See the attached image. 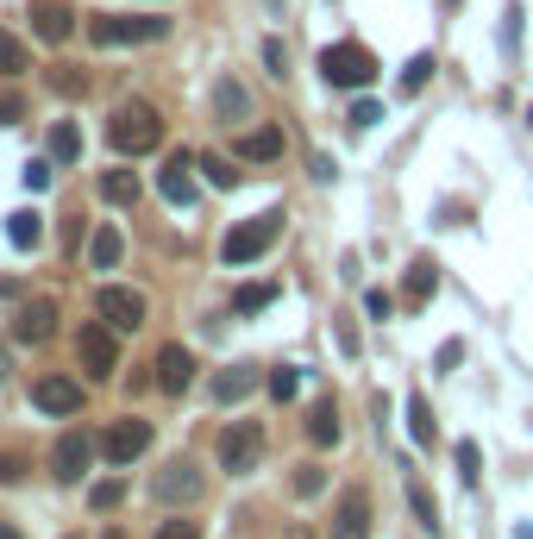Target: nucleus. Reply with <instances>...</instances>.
I'll list each match as a JSON object with an SVG mask.
<instances>
[{
    "label": "nucleus",
    "instance_id": "nucleus-7",
    "mask_svg": "<svg viewBox=\"0 0 533 539\" xmlns=\"http://www.w3.org/2000/svg\"><path fill=\"white\" fill-rule=\"evenodd\" d=\"M95 314L113 326V333H138V326H145V295H138V289H101Z\"/></svg>",
    "mask_w": 533,
    "mask_h": 539
},
{
    "label": "nucleus",
    "instance_id": "nucleus-9",
    "mask_svg": "<svg viewBox=\"0 0 533 539\" xmlns=\"http://www.w3.org/2000/svg\"><path fill=\"white\" fill-rule=\"evenodd\" d=\"M145 445H151V420H113L107 439H101V452H107V464H132Z\"/></svg>",
    "mask_w": 533,
    "mask_h": 539
},
{
    "label": "nucleus",
    "instance_id": "nucleus-6",
    "mask_svg": "<svg viewBox=\"0 0 533 539\" xmlns=\"http://www.w3.org/2000/svg\"><path fill=\"white\" fill-rule=\"evenodd\" d=\"M76 358L88 377H113L120 370V345H113V326L107 320H88L82 333H76Z\"/></svg>",
    "mask_w": 533,
    "mask_h": 539
},
{
    "label": "nucleus",
    "instance_id": "nucleus-37",
    "mask_svg": "<svg viewBox=\"0 0 533 539\" xmlns=\"http://www.w3.org/2000/svg\"><path fill=\"white\" fill-rule=\"evenodd\" d=\"M364 308H370V320H389V314H396V295H389V289H370Z\"/></svg>",
    "mask_w": 533,
    "mask_h": 539
},
{
    "label": "nucleus",
    "instance_id": "nucleus-41",
    "mask_svg": "<svg viewBox=\"0 0 533 539\" xmlns=\"http://www.w3.org/2000/svg\"><path fill=\"white\" fill-rule=\"evenodd\" d=\"M26 477V458H13V452H0V483H19Z\"/></svg>",
    "mask_w": 533,
    "mask_h": 539
},
{
    "label": "nucleus",
    "instance_id": "nucleus-20",
    "mask_svg": "<svg viewBox=\"0 0 533 539\" xmlns=\"http://www.w3.org/2000/svg\"><path fill=\"white\" fill-rule=\"evenodd\" d=\"M433 283H439L433 264H427V257H414V264H408V283H402V301H408V308H421V301L433 295Z\"/></svg>",
    "mask_w": 533,
    "mask_h": 539
},
{
    "label": "nucleus",
    "instance_id": "nucleus-8",
    "mask_svg": "<svg viewBox=\"0 0 533 539\" xmlns=\"http://www.w3.org/2000/svg\"><path fill=\"white\" fill-rule=\"evenodd\" d=\"M151 496L164 502V508H176V502H195L201 496V471L189 458H170L164 471H157V483H151Z\"/></svg>",
    "mask_w": 533,
    "mask_h": 539
},
{
    "label": "nucleus",
    "instance_id": "nucleus-49",
    "mask_svg": "<svg viewBox=\"0 0 533 539\" xmlns=\"http://www.w3.org/2000/svg\"><path fill=\"white\" fill-rule=\"evenodd\" d=\"M0 370H7V351H0Z\"/></svg>",
    "mask_w": 533,
    "mask_h": 539
},
{
    "label": "nucleus",
    "instance_id": "nucleus-17",
    "mask_svg": "<svg viewBox=\"0 0 533 539\" xmlns=\"http://www.w3.org/2000/svg\"><path fill=\"white\" fill-rule=\"evenodd\" d=\"M233 151H239V157H251V163H270V157H283V132H276V126L239 132V138H233Z\"/></svg>",
    "mask_w": 533,
    "mask_h": 539
},
{
    "label": "nucleus",
    "instance_id": "nucleus-48",
    "mask_svg": "<svg viewBox=\"0 0 533 539\" xmlns=\"http://www.w3.org/2000/svg\"><path fill=\"white\" fill-rule=\"evenodd\" d=\"M527 132H533V107H527Z\"/></svg>",
    "mask_w": 533,
    "mask_h": 539
},
{
    "label": "nucleus",
    "instance_id": "nucleus-36",
    "mask_svg": "<svg viewBox=\"0 0 533 539\" xmlns=\"http://www.w3.org/2000/svg\"><path fill=\"white\" fill-rule=\"evenodd\" d=\"M477 439H458V477H465V483H477Z\"/></svg>",
    "mask_w": 533,
    "mask_h": 539
},
{
    "label": "nucleus",
    "instance_id": "nucleus-15",
    "mask_svg": "<svg viewBox=\"0 0 533 539\" xmlns=\"http://www.w3.org/2000/svg\"><path fill=\"white\" fill-rule=\"evenodd\" d=\"M189 383H195V351L164 345V351H157V389H164V395H182Z\"/></svg>",
    "mask_w": 533,
    "mask_h": 539
},
{
    "label": "nucleus",
    "instance_id": "nucleus-2",
    "mask_svg": "<svg viewBox=\"0 0 533 539\" xmlns=\"http://www.w3.org/2000/svg\"><path fill=\"white\" fill-rule=\"evenodd\" d=\"M276 232H283V214H276V207H270V214H251V220H239V226L220 239V257H226L233 270H245V264H258V257L276 245Z\"/></svg>",
    "mask_w": 533,
    "mask_h": 539
},
{
    "label": "nucleus",
    "instance_id": "nucleus-44",
    "mask_svg": "<svg viewBox=\"0 0 533 539\" xmlns=\"http://www.w3.org/2000/svg\"><path fill=\"white\" fill-rule=\"evenodd\" d=\"M458 358H465V345H458V339H446V345H439V370H452Z\"/></svg>",
    "mask_w": 533,
    "mask_h": 539
},
{
    "label": "nucleus",
    "instance_id": "nucleus-4",
    "mask_svg": "<svg viewBox=\"0 0 533 539\" xmlns=\"http://www.w3.org/2000/svg\"><path fill=\"white\" fill-rule=\"evenodd\" d=\"M170 32V19H151V13H95L88 19V38L95 44H151V38H164Z\"/></svg>",
    "mask_w": 533,
    "mask_h": 539
},
{
    "label": "nucleus",
    "instance_id": "nucleus-43",
    "mask_svg": "<svg viewBox=\"0 0 533 539\" xmlns=\"http://www.w3.org/2000/svg\"><path fill=\"white\" fill-rule=\"evenodd\" d=\"M377 120H383L377 101H358V107H352V126H377Z\"/></svg>",
    "mask_w": 533,
    "mask_h": 539
},
{
    "label": "nucleus",
    "instance_id": "nucleus-39",
    "mask_svg": "<svg viewBox=\"0 0 533 539\" xmlns=\"http://www.w3.org/2000/svg\"><path fill=\"white\" fill-rule=\"evenodd\" d=\"M408 502H414V514H421V527H439V514H433V502H427L421 483H408Z\"/></svg>",
    "mask_w": 533,
    "mask_h": 539
},
{
    "label": "nucleus",
    "instance_id": "nucleus-32",
    "mask_svg": "<svg viewBox=\"0 0 533 539\" xmlns=\"http://www.w3.org/2000/svg\"><path fill=\"white\" fill-rule=\"evenodd\" d=\"M51 88H57V95H82V88H88V76H76L69 63H57V69H51Z\"/></svg>",
    "mask_w": 533,
    "mask_h": 539
},
{
    "label": "nucleus",
    "instance_id": "nucleus-27",
    "mask_svg": "<svg viewBox=\"0 0 533 539\" xmlns=\"http://www.w3.org/2000/svg\"><path fill=\"white\" fill-rule=\"evenodd\" d=\"M408 433H414V445H433V408H427V395H414V402H408Z\"/></svg>",
    "mask_w": 533,
    "mask_h": 539
},
{
    "label": "nucleus",
    "instance_id": "nucleus-26",
    "mask_svg": "<svg viewBox=\"0 0 533 539\" xmlns=\"http://www.w3.org/2000/svg\"><path fill=\"white\" fill-rule=\"evenodd\" d=\"M251 389H258V377H251V370H226V377L214 383V395H220V402H245Z\"/></svg>",
    "mask_w": 533,
    "mask_h": 539
},
{
    "label": "nucleus",
    "instance_id": "nucleus-35",
    "mask_svg": "<svg viewBox=\"0 0 533 539\" xmlns=\"http://www.w3.org/2000/svg\"><path fill=\"white\" fill-rule=\"evenodd\" d=\"M157 539H201V521H189V514H176V521L157 527Z\"/></svg>",
    "mask_w": 533,
    "mask_h": 539
},
{
    "label": "nucleus",
    "instance_id": "nucleus-5",
    "mask_svg": "<svg viewBox=\"0 0 533 539\" xmlns=\"http://www.w3.org/2000/svg\"><path fill=\"white\" fill-rule=\"evenodd\" d=\"M258 458H264V427L258 420H233V427L220 433V464L233 477H245V471H258Z\"/></svg>",
    "mask_w": 533,
    "mask_h": 539
},
{
    "label": "nucleus",
    "instance_id": "nucleus-31",
    "mask_svg": "<svg viewBox=\"0 0 533 539\" xmlns=\"http://www.w3.org/2000/svg\"><path fill=\"white\" fill-rule=\"evenodd\" d=\"M427 76H433V57H414V63L402 69V95H421V88H427Z\"/></svg>",
    "mask_w": 533,
    "mask_h": 539
},
{
    "label": "nucleus",
    "instance_id": "nucleus-40",
    "mask_svg": "<svg viewBox=\"0 0 533 539\" xmlns=\"http://www.w3.org/2000/svg\"><path fill=\"white\" fill-rule=\"evenodd\" d=\"M26 189H32V195H38V189H51V163H44V157L26 163Z\"/></svg>",
    "mask_w": 533,
    "mask_h": 539
},
{
    "label": "nucleus",
    "instance_id": "nucleus-23",
    "mask_svg": "<svg viewBox=\"0 0 533 539\" xmlns=\"http://www.w3.org/2000/svg\"><path fill=\"white\" fill-rule=\"evenodd\" d=\"M308 439H314V445H333V439H339V408H333V402H314V414H308Z\"/></svg>",
    "mask_w": 533,
    "mask_h": 539
},
{
    "label": "nucleus",
    "instance_id": "nucleus-3",
    "mask_svg": "<svg viewBox=\"0 0 533 539\" xmlns=\"http://www.w3.org/2000/svg\"><path fill=\"white\" fill-rule=\"evenodd\" d=\"M320 76H327V88H370L377 82V57L345 38V44H327V51H320Z\"/></svg>",
    "mask_w": 533,
    "mask_h": 539
},
{
    "label": "nucleus",
    "instance_id": "nucleus-14",
    "mask_svg": "<svg viewBox=\"0 0 533 539\" xmlns=\"http://www.w3.org/2000/svg\"><path fill=\"white\" fill-rule=\"evenodd\" d=\"M333 539H370V496H364V489H345V496H339Z\"/></svg>",
    "mask_w": 533,
    "mask_h": 539
},
{
    "label": "nucleus",
    "instance_id": "nucleus-42",
    "mask_svg": "<svg viewBox=\"0 0 533 539\" xmlns=\"http://www.w3.org/2000/svg\"><path fill=\"white\" fill-rule=\"evenodd\" d=\"M13 120H26V101H19V95H0V126H13Z\"/></svg>",
    "mask_w": 533,
    "mask_h": 539
},
{
    "label": "nucleus",
    "instance_id": "nucleus-38",
    "mask_svg": "<svg viewBox=\"0 0 533 539\" xmlns=\"http://www.w3.org/2000/svg\"><path fill=\"white\" fill-rule=\"evenodd\" d=\"M264 63H270V76H289V51H283V38H264Z\"/></svg>",
    "mask_w": 533,
    "mask_h": 539
},
{
    "label": "nucleus",
    "instance_id": "nucleus-19",
    "mask_svg": "<svg viewBox=\"0 0 533 539\" xmlns=\"http://www.w3.org/2000/svg\"><path fill=\"white\" fill-rule=\"evenodd\" d=\"M120 251H126L120 226H101L95 239H88V264H95V270H113V264H120Z\"/></svg>",
    "mask_w": 533,
    "mask_h": 539
},
{
    "label": "nucleus",
    "instance_id": "nucleus-46",
    "mask_svg": "<svg viewBox=\"0 0 533 539\" xmlns=\"http://www.w3.org/2000/svg\"><path fill=\"white\" fill-rule=\"evenodd\" d=\"M289 539H314V533H301V527H295V533H289Z\"/></svg>",
    "mask_w": 533,
    "mask_h": 539
},
{
    "label": "nucleus",
    "instance_id": "nucleus-25",
    "mask_svg": "<svg viewBox=\"0 0 533 539\" xmlns=\"http://www.w3.org/2000/svg\"><path fill=\"white\" fill-rule=\"evenodd\" d=\"M276 301V283H245L239 295H233V314H264Z\"/></svg>",
    "mask_w": 533,
    "mask_h": 539
},
{
    "label": "nucleus",
    "instance_id": "nucleus-16",
    "mask_svg": "<svg viewBox=\"0 0 533 539\" xmlns=\"http://www.w3.org/2000/svg\"><path fill=\"white\" fill-rule=\"evenodd\" d=\"M32 32L44 44H63L69 32H76V13H69L63 0H32Z\"/></svg>",
    "mask_w": 533,
    "mask_h": 539
},
{
    "label": "nucleus",
    "instance_id": "nucleus-33",
    "mask_svg": "<svg viewBox=\"0 0 533 539\" xmlns=\"http://www.w3.org/2000/svg\"><path fill=\"white\" fill-rule=\"evenodd\" d=\"M295 389H301V377H295L289 364H276V370H270V395H276V402H289Z\"/></svg>",
    "mask_w": 533,
    "mask_h": 539
},
{
    "label": "nucleus",
    "instance_id": "nucleus-45",
    "mask_svg": "<svg viewBox=\"0 0 533 539\" xmlns=\"http://www.w3.org/2000/svg\"><path fill=\"white\" fill-rule=\"evenodd\" d=\"M0 539H26V533H19V527H7V521H0Z\"/></svg>",
    "mask_w": 533,
    "mask_h": 539
},
{
    "label": "nucleus",
    "instance_id": "nucleus-18",
    "mask_svg": "<svg viewBox=\"0 0 533 539\" xmlns=\"http://www.w3.org/2000/svg\"><path fill=\"white\" fill-rule=\"evenodd\" d=\"M38 239H44V220L32 214V207L7 214V245H13V251H38Z\"/></svg>",
    "mask_w": 533,
    "mask_h": 539
},
{
    "label": "nucleus",
    "instance_id": "nucleus-29",
    "mask_svg": "<svg viewBox=\"0 0 533 539\" xmlns=\"http://www.w3.org/2000/svg\"><path fill=\"white\" fill-rule=\"evenodd\" d=\"M214 107H220V120H233V113H251V95H245L239 82H220L214 88Z\"/></svg>",
    "mask_w": 533,
    "mask_h": 539
},
{
    "label": "nucleus",
    "instance_id": "nucleus-47",
    "mask_svg": "<svg viewBox=\"0 0 533 539\" xmlns=\"http://www.w3.org/2000/svg\"><path fill=\"white\" fill-rule=\"evenodd\" d=\"M107 539H126V533H120V527H113V533H107Z\"/></svg>",
    "mask_w": 533,
    "mask_h": 539
},
{
    "label": "nucleus",
    "instance_id": "nucleus-21",
    "mask_svg": "<svg viewBox=\"0 0 533 539\" xmlns=\"http://www.w3.org/2000/svg\"><path fill=\"white\" fill-rule=\"evenodd\" d=\"M82 157V132H76V120H57L51 126V163H76Z\"/></svg>",
    "mask_w": 533,
    "mask_h": 539
},
{
    "label": "nucleus",
    "instance_id": "nucleus-34",
    "mask_svg": "<svg viewBox=\"0 0 533 539\" xmlns=\"http://www.w3.org/2000/svg\"><path fill=\"white\" fill-rule=\"evenodd\" d=\"M320 489H327L320 464H301V471H295V496H320Z\"/></svg>",
    "mask_w": 533,
    "mask_h": 539
},
{
    "label": "nucleus",
    "instance_id": "nucleus-30",
    "mask_svg": "<svg viewBox=\"0 0 533 539\" xmlns=\"http://www.w3.org/2000/svg\"><path fill=\"white\" fill-rule=\"evenodd\" d=\"M201 170H207V182H214V189H239V170L226 157H201Z\"/></svg>",
    "mask_w": 533,
    "mask_h": 539
},
{
    "label": "nucleus",
    "instance_id": "nucleus-13",
    "mask_svg": "<svg viewBox=\"0 0 533 539\" xmlns=\"http://www.w3.org/2000/svg\"><path fill=\"white\" fill-rule=\"evenodd\" d=\"M157 189H164L170 207H189V201H195V157H189V151H176L164 170H157Z\"/></svg>",
    "mask_w": 533,
    "mask_h": 539
},
{
    "label": "nucleus",
    "instance_id": "nucleus-11",
    "mask_svg": "<svg viewBox=\"0 0 533 539\" xmlns=\"http://www.w3.org/2000/svg\"><path fill=\"white\" fill-rule=\"evenodd\" d=\"M51 333H57V301L38 295V301H26V308L13 314V339H19V345H44Z\"/></svg>",
    "mask_w": 533,
    "mask_h": 539
},
{
    "label": "nucleus",
    "instance_id": "nucleus-22",
    "mask_svg": "<svg viewBox=\"0 0 533 539\" xmlns=\"http://www.w3.org/2000/svg\"><path fill=\"white\" fill-rule=\"evenodd\" d=\"M101 195H107L113 207H138V176H132V170H107V176H101Z\"/></svg>",
    "mask_w": 533,
    "mask_h": 539
},
{
    "label": "nucleus",
    "instance_id": "nucleus-28",
    "mask_svg": "<svg viewBox=\"0 0 533 539\" xmlns=\"http://www.w3.org/2000/svg\"><path fill=\"white\" fill-rule=\"evenodd\" d=\"M26 63H32V57H26V44H19L7 26H0V76H19Z\"/></svg>",
    "mask_w": 533,
    "mask_h": 539
},
{
    "label": "nucleus",
    "instance_id": "nucleus-12",
    "mask_svg": "<svg viewBox=\"0 0 533 539\" xmlns=\"http://www.w3.org/2000/svg\"><path fill=\"white\" fill-rule=\"evenodd\" d=\"M32 402L44 414H82V383L76 377H38L32 383Z\"/></svg>",
    "mask_w": 533,
    "mask_h": 539
},
{
    "label": "nucleus",
    "instance_id": "nucleus-24",
    "mask_svg": "<svg viewBox=\"0 0 533 539\" xmlns=\"http://www.w3.org/2000/svg\"><path fill=\"white\" fill-rule=\"evenodd\" d=\"M120 502H126V477H101L95 489H88V508H95V514H113Z\"/></svg>",
    "mask_w": 533,
    "mask_h": 539
},
{
    "label": "nucleus",
    "instance_id": "nucleus-1",
    "mask_svg": "<svg viewBox=\"0 0 533 539\" xmlns=\"http://www.w3.org/2000/svg\"><path fill=\"white\" fill-rule=\"evenodd\" d=\"M107 138H113V151H120V157H145V151L164 145V120H157L151 101H120V107H113V120H107Z\"/></svg>",
    "mask_w": 533,
    "mask_h": 539
},
{
    "label": "nucleus",
    "instance_id": "nucleus-10",
    "mask_svg": "<svg viewBox=\"0 0 533 539\" xmlns=\"http://www.w3.org/2000/svg\"><path fill=\"white\" fill-rule=\"evenodd\" d=\"M51 464H57V483H82L88 464H95V439H88V433H63Z\"/></svg>",
    "mask_w": 533,
    "mask_h": 539
}]
</instances>
